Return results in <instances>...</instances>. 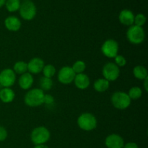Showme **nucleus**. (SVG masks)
Listing matches in <instances>:
<instances>
[{
  "label": "nucleus",
  "mask_w": 148,
  "mask_h": 148,
  "mask_svg": "<svg viewBox=\"0 0 148 148\" xmlns=\"http://www.w3.org/2000/svg\"><path fill=\"white\" fill-rule=\"evenodd\" d=\"M50 137L49 130L43 126L36 127L30 134V140L35 145L45 144L50 140Z\"/></svg>",
  "instance_id": "nucleus-2"
},
{
  "label": "nucleus",
  "mask_w": 148,
  "mask_h": 148,
  "mask_svg": "<svg viewBox=\"0 0 148 148\" xmlns=\"http://www.w3.org/2000/svg\"><path fill=\"white\" fill-rule=\"evenodd\" d=\"M72 68L76 75L83 73V72L86 69V64L83 61L77 60L73 64Z\"/></svg>",
  "instance_id": "nucleus-24"
},
{
  "label": "nucleus",
  "mask_w": 148,
  "mask_h": 148,
  "mask_svg": "<svg viewBox=\"0 0 148 148\" xmlns=\"http://www.w3.org/2000/svg\"><path fill=\"white\" fill-rule=\"evenodd\" d=\"M53 80L51 79V78H48L46 77H42L39 82L40 89H41L43 92L50 90L53 87Z\"/></svg>",
  "instance_id": "nucleus-22"
},
{
  "label": "nucleus",
  "mask_w": 148,
  "mask_h": 148,
  "mask_svg": "<svg viewBox=\"0 0 148 148\" xmlns=\"http://www.w3.org/2000/svg\"><path fill=\"white\" fill-rule=\"evenodd\" d=\"M102 74L104 79L108 82L116 81L120 75V69L114 62H108L103 66Z\"/></svg>",
  "instance_id": "nucleus-8"
},
{
  "label": "nucleus",
  "mask_w": 148,
  "mask_h": 148,
  "mask_svg": "<svg viewBox=\"0 0 148 148\" xmlns=\"http://www.w3.org/2000/svg\"><path fill=\"white\" fill-rule=\"evenodd\" d=\"M119 20L120 23L124 25H133L134 20V14L131 10L124 9L120 12L119 15Z\"/></svg>",
  "instance_id": "nucleus-14"
},
{
  "label": "nucleus",
  "mask_w": 148,
  "mask_h": 148,
  "mask_svg": "<svg viewBox=\"0 0 148 148\" xmlns=\"http://www.w3.org/2000/svg\"><path fill=\"white\" fill-rule=\"evenodd\" d=\"M13 71L15 74L23 75L27 71V63L24 61H18L13 66Z\"/></svg>",
  "instance_id": "nucleus-20"
},
{
  "label": "nucleus",
  "mask_w": 148,
  "mask_h": 148,
  "mask_svg": "<svg viewBox=\"0 0 148 148\" xmlns=\"http://www.w3.org/2000/svg\"><path fill=\"white\" fill-rule=\"evenodd\" d=\"M133 75L134 77L140 80H144L145 78L148 77L147 70L144 66L137 65L133 69Z\"/></svg>",
  "instance_id": "nucleus-19"
},
{
  "label": "nucleus",
  "mask_w": 148,
  "mask_h": 148,
  "mask_svg": "<svg viewBox=\"0 0 148 148\" xmlns=\"http://www.w3.org/2000/svg\"><path fill=\"white\" fill-rule=\"evenodd\" d=\"M43 74V77H46L48 78H51L56 74V68L52 64H46L43 67L42 70Z\"/></svg>",
  "instance_id": "nucleus-25"
},
{
  "label": "nucleus",
  "mask_w": 148,
  "mask_h": 148,
  "mask_svg": "<svg viewBox=\"0 0 148 148\" xmlns=\"http://www.w3.org/2000/svg\"><path fill=\"white\" fill-rule=\"evenodd\" d=\"M114 61H115V64H116L119 67H122L127 64V60L124 58V56L122 55L118 54L115 58H114Z\"/></svg>",
  "instance_id": "nucleus-27"
},
{
  "label": "nucleus",
  "mask_w": 148,
  "mask_h": 148,
  "mask_svg": "<svg viewBox=\"0 0 148 148\" xmlns=\"http://www.w3.org/2000/svg\"><path fill=\"white\" fill-rule=\"evenodd\" d=\"M105 145L108 148H123L124 141L119 134H111L106 138Z\"/></svg>",
  "instance_id": "nucleus-12"
},
{
  "label": "nucleus",
  "mask_w": 148,
  "mask_h": 148,
  "mask_svg": "<svg viewBox=\"0 0 148 148\" xmlns=\"http://www.w3.org/2000/svg\"><path fill=\"white\" fill-rule=\"evenodd\" d=\"M20 15L23 20L30 21L35 18L37 14V8L33 1H25L20 5L19 9Z\"/></svg>",
  "instance_id": "nucleus-6"
},
{
  "label": "nucleus",
  "mask_w": 148,
  "mask_h": 148,
  "mask_svg": "<svg viewBox=\"0 0 148 148\" xmlns=\"http://www.w3.org/2000/svg\"><path fill=\"white\" fill-rule=\"evenodd\" d=\"M110 82L104 78H99L96 79L93 84V88L95 91L98 92H104L109 88Z\"/></svg>",
  "instance_id": "nucleus-18"
},
{
  "label": "nucleus",
  "mask_w": 148,
  "mask_h": 148,
  "mask_svg": "<svg viewBox=\"0 0 148 148\" xmlns=\"http://www.w3.org/2000/svg\"><path fill=\"white\" fill-rule=\"evenodd\" d=\"M144 88L146 92L148 91V77L144 79Z\"/></svg>",
  "instance_id": "nucleus-31"
},
{
  "label": "nucleus",
  "mask_w": 148,
  "mask_h": 148,
  "mask_svg": "<svg viewBox=\"0 0 148 148\" xmlns=\"http://www.w3.org/2000/svg\"><path fill=\"white\" fill-rule=\"evenodd\" d=\"M33 82H34V79H33V75L29 72H26L20 75L18 79L19 86L21 89L25 90L30 89L33 85Z\"/></svg>",
  "instance_id": "nucleus-16"
},
{
  "label": "nucleus",
  "mask_w": 148,
  "mask_h": 148,
  "mask_svg": "<svg viewBox=\"0 0 148 148\" xmlns=\"http://www.w3.org/2000/svg\"><path fill=\"white\" fill-rule=\"evenodd\" d=\"M44 92L40 88H33L25 94L24 102L30 107H38L43 104Z\"/></svg>",
  "instance_id": "nucleus-1"
},
{
  "label": "nucleus",
  "mask_w": 148,
  "mask_h": 148,
  "mask_svg": "<svg viewBox=\"0 0 148 148\" xmlns=\"http://www.w3.org/2000/svg\"><path fill=\"white\" fill-rule=\"evenodd\" d=\"M113 106L119 110H125L131 105L132 100L128 94L123 91H116L114 92L111 98Z\"/></svg>",
  "instance_id": "nucleus-4"
},
{
  "label": "nucleus",
  "mask_w": 148,
  "mask_h": 148,
  "mask_svg": "<svg viewBox=\"0 0 148 148\" xmlns=\"http://www.w3.org/2000/svg\"><path fill=\"white\" fill-rule=\"evenodd\" d=\"M54 103V98L50 94H45L43 98V103L46 105H51Z\"/></svg>",
  "instance_id": "nucleus-28"
},
{
  "label": "nucleus",
  "mask_w": 148,
  "mask_h": 148,
  "mask_svg": "<svg viewBox=\"0 0 148 148\" xmlns=\"http://www.w3.org/2000/svg\"><path fill=\"white\" fill-rule=\"evenodd\" d=\"M24 1H30V0H24Z\"/></svg>",
  "instance_id": "nucleus-34"
},
{
  "label": "nucleus",
  "mask_w": 148,
  "mask_h": 148,
  "mask_svg": "<svg viewBox=\"0 0 148 148\" xmlns=\"http://www.w3.org/2000/svg\"><path fill=\"white\" fill-rule=\"evenodd\" d=\"M119 46L116 40L108 39L105 40L101 46V52L106 57L114 59L118 55Z\"/></svg>",
  "instance_id": "nucleus-7"
},
{
  "label": "nucleus",
  "mask_w": 148,
  "mask_h": 148,
  "mask_svg": "<svg viewBox=\"0 0 148 148\" xmlns=\"http://www.w3.org/2000/svg\"><path fill=\"white\" fill-rule=\"evenodd\" d=\"M123 148H139L137 143H128L126 145H124Z\"/></svg>",
  "instance_id": "nucleus-30"
},
{
  "label": "nucleus",
  "mask_w": 148,
  "mask_h": 148,
  "mask_svg": "<svg viewBox=\"0 0 148 148\" xmlns=\"http://www.w3.org/2000/svg\"><path fill=\"white\" fill-rule=\"evenodd\" d=\"M45 66L44 61L39 57H35L30 59L27 63V71L31 75H36L42 72Z\"/></svg>",
  "instance_id": "nucleus-11"
},
{
  "label": "nucleus",
  "mask_w": 148,
  "mask_h": 148,
  "mask_svg": "<svg viewBox=\"0 0 148 148\" xmlns=\"http://www.w3.org/2000/svg\"><path fill=\"white\" fill-rule=\"evenodd\" d=\"M127 38L129 42L132 44L138 45L143 43L145 38V32L143 27L133 25L130 26L127 31Z\"/></svg>",
  "instance_id": "nucleus-5"
},
{
  "label": "nucleus",
  "mask_w": 148,
  "mask_h": 148,
  "mask_svg": "<svg viewBox=\"0 0 148 148\" xmlns=\"http://www.w3.org/2000/svg\"><path fill=\"white\" fill-rule=\"evenodd\" d=\"M77 125L81 130L86 132L92 131L97 127V119L90 113H83L77 119Z\"/></svg>",
  "instance_id": "nucleus-3"
},
{
  "label": "nucleus",
  "mask_w": 148,
  "mask_h": 148,
  "mask_svg": "<svg viewBox=\"0 0 148 148\" xmlns=\"http://www.w3.org/2000/svg\"><path fill=\"white\" fill-rule=\"evenodd\" d=\"M127 94L131 100H137L141 98L143 95V90L140 87L134 86L130 88Z\"/></svg>",
  "instance_id": "nucleus-23"
},
{
  "label": "nucleus",
  "mask_w": 148,
  "mask_h": 148,
  "mask_svg": "<svg viewBox=\"0 0 148 148\" xmlns=\"http://www.w3.org/2000/svg\"><path fill=\"white\" fill-rule=\"evenodd\" d=\"M146 18L145 15L142 13H139L137 15L134 16V25L139 26V27H143L146 23Z\"/></svg>",
  "instance_id": "nucleus-26"
},
{
  "label": "nucleus",
  "mask_w": 148,
  "mask_h": 148,
  "mask_svg": "<svg viewBox=\"0 0 148 148\" xmlns=\"http://www.w3.org/2000/svg\"><path fill=\"white\" fill-rule=\"evenodd\" d=\"M76 74L72 69V66H64L60 69L58 73V80L64 85H69L74 82Z\"/></svg>",
  "instance_id": "nucleus-10"
},
{
  "label": "nucleus",
  "mask_w": 148,
  "mask_h": 148,
  "mask_svg": "<svg viewBox=\"0 0 148 148\" xmlns=\"http://www.w3.org/2000/svg\"><path fill=\"white\" fill-rule=\"evenodd\" d=\"M5 2H6V0H0V8L2 7L5 4Z\"/></svg>",
  "instance_id": "nucleus-33"
},
{
  "label": "nucleus",
  "mask_w": 148,
  "mask_h": 148,
  "mask_svg": "<svg viewBox=\"0 0 148 148\" xmlns=\"http://www.w3.org/2000/svg\"><path fill=\"white\" fill-rule=\"evenodd\" d=\"M0 88H1V85H0Z\"/></svg>",
  "instance_id": "nucleus-35"
},
{
  "label": "nucleus",
  "mask_w": 148,
  "mask_h": 148,
  "mask_svg": "<svg viewBox=\"0 0 148 148\" xmlns=\"http://www.w3.org/2000/svg\"><path fill=\"white\" fill-rule=\"evenodd\" d=\"M7 136H8V133H7V130L4 127L0 126V142L4 141L7 139Z\"/></svg>",
  "instance_id": "nucleus-29"
},
{
  "label": "nucleus",
  "mask_w": 148,
  "mask_h": 148,
  "mask_svg": "<svg viewBox=\"0 0 148 148\" xmlns=\"http://www.w3.org/2000/svg\"><path fill=\"white\" fill-rule=\"evenodd\" d=\"M4 5L7 11L10 12H14L19 10L21 5V2H20V0H6Z\"/></svg>",
  "instance_id": "nucleus-21"
},
{
  "label": "nucleus",
  "mask_w": 148,
  "mask_h": 148,
  "mask_svg": "<svg viewBox=\"0 0 148 148\" xmlns=\"http://www.w3.org/2000/svg\"><path fill=\"white\" fill-rule=\"evenodd\" d=\"M34 148H49L47 145L45 144L43 145H35Z\"/></svg>",
  "instance_id": "nucleus-32"
},
{
  "label": "nucleus",
  "mask_w": 148,
  "mask_h": 148,
  "mask_svg": "<svg viewBox=\"0 0 148 148\" xmlns=\"http://www.w3.org/2000/svg\"><path fill=\"white\" fill-rule=\"evenodd\" d=\"M4 26L10 31L17 32L21 28L22 23L18 17L15 16H9L4 20Z\"/></svg>",
  "instance_id": "nucleus-13"
},
{
  "label": "nucleus",
  "mask_w": 148,
  "mask_h": 148,
  "mask_svg": "<svg viewBox=\"0 0 148 148\" xmlns=\"http://www.w3.org/2000/svg\"><path fill=\"white\" fill-rule=\"evenodd\" d=\"M15 93L11 88H3L0 90V100L4 103H10L14 101Z\"/></svg>",
  "instance_id": "nucleus-17"
},
{
  "label": "nucleus",
  "mask_w": 148,
  "mask_h": 148,
  "mask_svg": "<svg viewBox=\"0 0 148 148\" xmlns=\"http://www.w3.org/2000/svg\"><path fill=\"white\" fill-rule=\"evenodd\" d=\"M16 81V75L13 69H4L0 72V85L3 88H11Z\"/></svg>",
  "instance_id": "nucleus-9"
},
{
  "label": "nucleus",
  "mask_w": 148,
  "mask_h": 148,
  "mask_svg": "<svg viewBox=\"0 0 148 148\" xmlns=\"http://www.w3.org/2000/svg\"><path fill=\"white\" fill-rule=\"evenodd\" d=\"M74 82L77 88L79 90H85L90 86V80L88 75L84 73H81L75 75Z\"/></svg>",
  "instance_id": "nucleus-15"
}]
</instances>
